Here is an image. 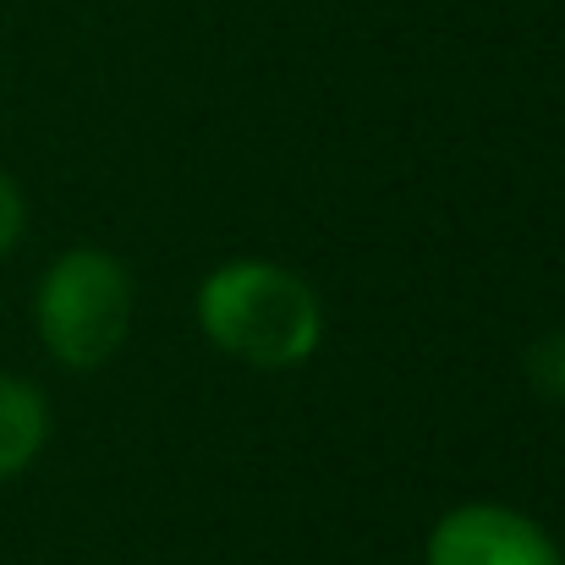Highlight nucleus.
Wrapping results in <instances>:
<instances>
[{
    "label": "nucleus",
    "mask_w": 565,
    "mask_h": 565,
    "mask_svg": "<svg viewBox=\"0 0 565 565\" xmlns=\"http://www.w3.org/2000/svg\"><path fill=\"white\" fill-rule=\"evenodd\" d=\"M22 225H28V203H22V192L17 182L0 171V258L22 242Z\"/></svg>",
    "instance_id": "nucleus-6"
},
{
    "label": "nucleus",
    "mask_w": 565,
    "mask_h": 565,
    "mask_svg": "<svg viewBox=\"0 0 565 565\" xmlns=\"http://www.w3.org/2000/svg\"><path fill=\"white\" fill-rule=\"evenodd\" d=\"M33 319L61 369H105L132 330V275L105 247H72L44 269Z\"/></svg>",
    "instance_id": "nucleus-2"
},
{
    "label": "nucleus",
    "mask_w": 565,
    "mask_h": 565,
    "mask_svg": "<svg viewBox=\"0 0 565 565\" xmlns=\"http://www.w3.org/2000/svg\"><path fill=\"white\" fill-rule=\"evenodd\" d=\"M527 374H533V384H539L544 395L565 401V335H544V341L533 347V358H527Z\"/></svg>",
    "instance_id": "nucleus-5"
},
{
    "label": "nucleus",
    "mask_w": 565,
    "mask_h": 565,
    "mask_svg": "<svg viewBox=\"0 0 565 565\" xmlns=\"http://www.w3.org/2000/svg\"><path fill=\"white\" fill-rule=\"evenodd\" d=\"M50 439V406L44 395L17 374H0V483L17 478Z\"/></svg>",
    "instance_id": "nucleus-4"
},
{
    "label": "nucleus",
    "mask_w": 565,
    "mask_h": 565,
    "mask_svg": "<svg viewBox=\"0 0 565 565\" xmlns=\"http://www.w3.org/2000/svg\"><path fill=\"white\" fill-rule=\"evenodd\" d=\"M423 565H565V555L527 511L472 500L434 522Z\"/></svg>",
    "instance_id": "nucleus-3"
},
{
    "label": "nucleus",
    "mask_w": 565,
    "mask_h": 565,
    "mask_svg": "<svg viewBox=\"0 0 565 565\" xmlns=\"http://www.w3.org/2000/svg\"><path fill=\"white\" fill-rule=\"evenodd\" d=\"M198 324L247 369H297L324 341V302L302 275L264 258H236L198 286Z\"/></svg>",
    "instance_id": "nucleus-1"
}]
</instances>
